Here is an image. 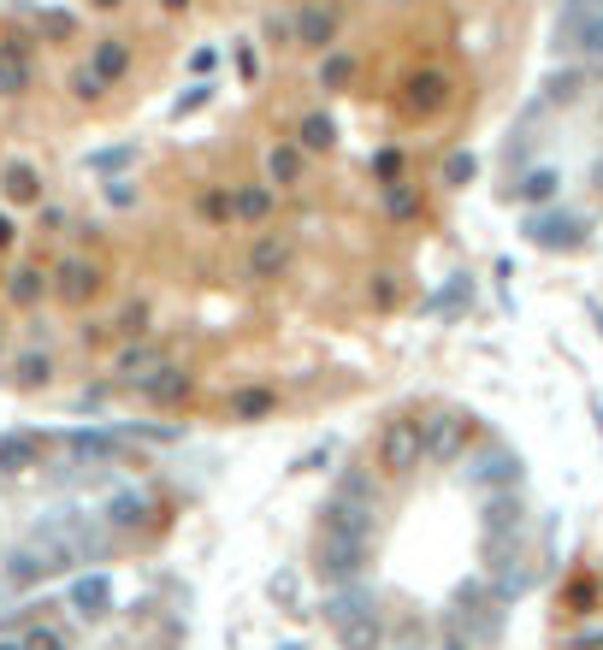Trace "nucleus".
<instances>
[{"label":"nucleus","instance_id":"obj_10","mask_svg":"<svg viewBox=\"0 0 603 650\" xmlns=\"http://www.w3.org/2000/svg\"><path fill=\"white\" fill-rule=\"evenodd\" d=\"M296 42H308V48H332V36H337V12L332 6H308L302 18H296V30H290Z\"/></svg>","mask_w":603,"mask_h":650},{"label":"nucleus","instance_id":"obj_5","mask_svg":"<svg viewBox=\"0 0 603 650\" xmlns=\"http://www.w3.org/2000/svg\"><path fill=\"white\" fill-rule=\"evenodd\" d=\"M444 101H450V77H444V71H414V77H408V89H402V107H408V113H420V119L444 113Z\"/></svg>","mask_w":603,"mask_h":650},{"label":"nucleus","instance_id":"obj_8","mask_svg":"<svg viewBox=\"0 0 603 650\" xmlns=\"http://www.w3.org/2000/svg\"><path fill=\"white\" fill-rule=\"evenodd\" d=\"M527 237H533L538 249H580V219H568V213H544L527 225Z\"/></svg>","mask_w":603,"mask_h":650},{"label":"nucleus","instance_id":"obj_32","mask_svg":"<svg viewBox=\"0 0 603 650\" xmlns=\"http://www.w3.org/2000/svg\"><path fill=\"white\" fill-rule=\"evenodd\" d=\"M71 95H83V101H95V95H107V83H101L95 71H77V77H71Z\"/></svg>","mask_w":603,"mask_h":650},{"label":"nucleus","instance_id":"obj_1","mask_svg":"<svg viewBox=\"0 0 603 650\" xmlns=\"http://www.w3.org/2000/svg\"><path fill=\"white\" fill-rule=\"evenodd\" d=\"M320 615H326V627L343 639V650H379V645H385L379 609H373V597H367V591H355V585L332 591V597L320 603Z\"/></svg>","mask_w":603,"mask_h":650},{"label":"nucleus","instance_id":"obj_44","mask_svg":"<svg viewBox=\"0 0 603 650\" xmlns=\"http://www.w3.org/2000/svg\"><path fill=\"white\" fill-rule=\"evenodd\" d=\"M95 6H101V12H113V6H119V0H95Z\"/></svg>","mask_w":603,"mask_h":650},{"label":"nucleus","instance_id":"obj_20","mask_svg":"<svg viewBox=\"0 0 603 650\" xmlns=\"http://www.w3.org/2000/svg\"><path fill=\"white\" fill-rule=\"evenodd\" d=\"M66 450L77 455V461H113V455H119V438H107V432H71Z\"/></svg>","mask_w":603,"mask_h":650},{"label":"nucleus","instance_id":"obj_34","mask_svg":"<svg viewBox=\"0 0 603 650\" xmlns=\"http://www.w3.org/2000/svg\"><path fill=\"white\" fill-rule=\"evenodd\" d=\"M207 95H213V83H196L190 95H178V107H172V113H178V119H184V113H196V107H207Z\"/></svg>","mask_w":603,"mask_h":650},{"label":"nucleus","instance_id":"obj_33","mask_svg":"<svg viewBox=\"0 0 603 650\" xmlns=\"http://www.w3.org/2000/svg\"><path fill=\"white\" fill-rule=\"evenodd\" d=\"M385 207H391L397 219H408V213H414V195L402 190V184H385Z\"/></svg>","mask_w":603,"mask_h":650},{"label":"nucleus","instance_id":"obj_15","mask_svg":"<svg viewBox=\"0 0 603 650\" xmlns=\"http://www.w3.org/2000/svg\"><path fill=\"white\" fill-rule=\"evenodd\" d=\"M290 184H302V148H272L267 154V190H290Z\"/></svg>","mask_w":603,"mask_h":650},{"label":"nucleus","instance_id":"obj_2","mask_svg":"<svg viewBox=\"0 0 603 650\" xmlns=\"http://www.w3.org/2000/svg\"><path fill=\"white\" fill-rule=\"evenodd\" d=\"M426 461V438H420V420H391L385 432H379V467L385 473H414Z\"/></svg>","mask_w":603,"mask_h":650},{"label":"nucleus","instance_id":"obj_21","mask_svg":"<svg viewBox=\"0 0 603 650\" xmlns=\"http://www.w3.org/2000/svg\"><path fill=\"white\" fill-rule=\"evenodd\" d=\"M6 296H12L18 308H36V302L48 296V278H42L36 266H24V272H12V278H6Z\"/></svg>","mask_w":603,"mask_h":650},{"label":"nucleus","instance_id":"obj_25","mask_svg":"<svg viewBox=\"0 0 603 650\" xmlns=\"http://www.w3.org/2000/svg\"><path fill=\"white\" fill-rule=\"evenodd\" d=\"M574 42H580L586 54H603V12H586V18L574 24Z\"/></svg>","mask_w":603,"mask_h":650},{"label":"nucleus","instance_id":"obj_26","mask_svg":"<svg viewBox=\"0 0 603 650\" xmlns=\"http://www.w3.org/2000/svg\"><path fill=\"white\" fill-rule=\"evenodd\" d=\"M556 184H562V178H556L550 166H538V172H527V184H521V195H527V201H550V195H556Z\"/></svg>","mask_w":603,"mask_h":650},{"label":"nucleus","instance_id":"obj_41","mask_svg":"<svg viewBox=\"0 0 603 650\" xmlns=\"http://www.w3.org/2000/svg\"><path fill=\"white\" fill-rule=\"evenodd\" d=\"M574 645H580V650H603V627H592V633H580Z\"/></svg>","mask_w":603,"mask_h":650},{"label":"nucleus","instance_id":"obj_28","mask_svg":"<svg viewBox=\"0 0 603 650\" xmlns=\"http://www.w3.org/2000/svg\"><path fill=\"white\" fill-rule=\"evenodd\" d=\"M131 160H136V148H107V154H89V172H119Z\"/></svg>","mask_w":603,"mask_h":650},{"label":"nucleus","instance_id":"obj_36","mask_svg":"<svg viewBox=\"0 0 603 650\" xmlns=\"http://www.w3.org/2000/svg\"><path fill=\"white\" fill-rule=\"evenodd\" d=\"M201 219H231V195H201Z\"/></svg>","mask_w":603,"mask_h":650},{"label":"nucleus","instance_id":"obj_16","mask_svg":"<svg viewBox=\"0 0 603 650\" xmlns=\"http://www.w3.org/2000/svg\"><path fill=\"white\" fill-rule=\"evenodd\" d=\"M0 190H6V201H42V178H36V166L12 160V166L0 172Z\"/></svg>","mask_w":603,"mask_h":650},{"label":"nucleus","instance_id":"obj_39","mask_svg":"<svg viewBox=\"0 0 603 650\" xmlns=\"http://www.w3.org/2000/svg\"><path fill=\"white\" fill-rule=\"evenodd\" d=\"M373 302H379V308H391V302H397V284H391V278H379V290H373Z\"/></svg>","mask_w":603,"mask_h":650},{"label":"nucleus","instance_id":"obj_4","mask_svg":"<svg viewBox=\"0 0 603 650\" xmlns=\"http://www.w3.org/2000/svg\"><path fill=\"white\" fill-rule=\"evenodd\" d=\"M420 438H426V461H456L473 438V420L468 414H432V420H420Z\"/></svg>","mask_w":603,"mask_h":650},{"label":"nucleus","instance_id":"obj_29","mask_svg":"<svg viewBox=\"0 0 603 650\" xmlns=\"http://www.w3.org/2000/svg\"><path fill=\"white\" fill-rule=\"evenodd\" d=\"M48 373H54V361H48V355H24V361H18V379H24V385H42Z\"/></svg>","mask_w":603,"mask_h":650},{"label":"nucleus","instance_id":"obj_14","mask_svg":"<svg viewBox=\"0 0 603 650\" xmlns=\"http://www.w3.org/2000/svg\"><path fill=\"white\" fill-rule=\"evenodd\" d=\"M30 89V54L18 42H0V95H24Z\"/></svg>","mask_w":603,"mask_h":650},{"label":"nucleus","instance_id":"obj_13","mask_svg":"<svg viewBox=\"0 0 603 650\" xmlns=\"http://www.w3.org/2000/svg\"><path fill=\"white\" fill-rule=\"evenodd\" d=\"M36 455H42V444L30 432H0V473H30Z\"/></svg>","mask_w":603,"mask_h":650},{"label":"nucleus","instance_id":"obj_46","mask_svg":"<svg viewBox=\"0 0 603 650\" xmlns=\"http://www.w3.org/2000/svg\"><path fill=\"white\" fill-rule=\"evenodd\" d=\"M0 650H24V645H12V639H0Z\"/></svg>","mask_w":603,"mask_h":650},{"label":"nucleus","instance_id":"obj_43","mask_svg":"<svg viewBox=\"0 0 603 650\" xmlns=\"http://www.w3.org/2000/svg\"><path fill=\"white\" fill-rule=\"evenodd\" d=\"M160 6H166V12H184V6H190V0H160Z\"/></svg>","mask_w":603,"mask_h":650},{"label":"nucleus","instance_id":"obj_11","mask_svg":"<svg viewBox=\"0 0 603 650\" xmlns=\"http://www.w3.org/2000/svg\"><path fill=\"white\" fill-rule=\"evenodd\" d=\"M89 71H95L101 83H119V77L131 71V48H125L119 36H107V42H95V54H89Z\"/></svg>","mask_w":603,"mask_h":650},{"label":"nucleus","instance_id":"obj_31","mask_svg":"<svg viewBox=\"0 0 603 650\" xmlns=\"http://www.w3.org/2000/svg\"><path fill=\"white\" fill-rule=\"evenodd\" d=\"M473 178V154H450L444 160V184H468Z\"/></svg>","mask_w":603,"mask_h":650},{"label":"nucleus","instance_id":"obj_35","mask_svg":"<svg viewBox=\"0 0 603 650\" xmlns=\"http://www.w3.org/2000/svg\"><path fill=\"white\" fill-rule=\"evenodd\" d=\"M373 172H379L385 184H397V178H402V154H397V148H385V154L373 160Z\"/></svg>","mask_w":603,"mask_h":650},{"label":"nucleus","instance_id":"obj_9","mask_svg":"<svg viewBox=\"0 0 603 650\" xmlns=\"http://www.w3.org/2000/svg\"><path fill=\"white\" fill-rule=\"evenodd\" d=\"M136 390H142L148 402H178V396L190 390V373H184V367H172V361H160V367H154V373H148Z\"/></svg>","mask_w":603,"mask_h":650},{"label":"nucleus","instance_id":"obj_7","mask_svg":"<svg viewBox=\"0 0 603 650\" xmlns=\"http://www.w3.org/2000/svg\"><path fill=\"white\" fill-rule=\"evenodd\" d=\"M71 609L83 621H107L113 615V580L107 574H83V580L71 585Z\"/></svg>","mask_w":603,"mask_h":650},{"label":"nucleus","instance_id":"obj_47","mask_svg":"<svg viewBox=\"0 0 603 650\" xmlns=\"http://www.w3.org/2000/svg\"><path fill=\"white\" fill-rule=\"evenodd\" d=\"M574 6H598V0H574Z\"/></svg>","mask_w":603,"mask_h":650},{"label":"nucleus","instance_id":"obj_24","mask_svg":"<svg viewBox=\"0 0 603 650\" xmlns=\"http://www.w3.org/2000/svg\"><path fill=\"white\" fill-rule=\"evenodd\" d=\"M142 509H148V503H142V491H119V497L107 503V520H113V526H136V520H142Z\"/></svg>","mask_w":603,"mask_h":650},{"label":"nucleus","instance_id":"obj_30","mask_svg":"<svg viewBox=\"0 0 603 650\" xmlns=\"http://www.w3.org/2000/svg\"><path fill=\"white\" fill-rule=\"evenodd\" d=\"M42 30H48L54 42H66L71 30H77V18H71V12H42Z\"/></svg>","mask_w":603,"mask_h":650},{"label":"nucleus","instance_id":"obj_23","mask_svg":"<svg viewBox=\"0 0 603 650\" xmlns=\"http://www.w3.org/2000/svg\"><path fill=\"white\" fill-rule=\"evenodd\" d=\"M349 77H355V60L349 54H326L320 60V89H349Z\"/></svg>","mask_w":603,"mask_h":650},{"label":"nucleus","instance_id":"obj_45","mask_svg":"<svg viewBox=\"0 0 603 650\" xmlns=\"http://www.w3.org/2000/svg\"><path fill=\"white\" fill-rule=\"evenodd\" d=\"M444 650H462V639H444Z\"/></svg>","mask_w":603,"mask_h":650},{"label":"nucleus","instance_id":"obj_40","mask_svg":"<svg viewBox=\"0 0 603 650\" xmlns=\"http://www.w3.org/2000/svg\"><path fill=\"white\" fill-rule=\"evenodd\" d=\"M24 650H66V645H60L54 633H36V639H30V645H24Z\"/></svg>","mask_w":603,"mask_h":650},{"label":"nucleus","instance_id":"obj_37","mask_svg":"<svg viewBox=\"0 0 603 650\" xmlns=\"http://www.w3.org/2000/svg\"><path fill=\"white\" fill-rule=\"evenodd\" d=\"M107 201H113V207H131V201H136V190L125 184V178H113V184H107Z\"/></svg>","mask_w":603,"mask_h":650},{"label":"nucleus","instance_id":"obj_12","mask_svg":"<svg viewBox=\"0 0 603 650\" xmlns=\"http://www.w3.org/2000/svg\"><path fill=\"white\" fill-rule=\"evenodd\" d=\"M160 361H166V349H160V343H131V349L119 355V367H113V373H119L125 385H142V379H148Z\"/></svg>","mask_w":603,"mask_h":650},{"label":"nucleus","instance_id":"obj_42","mask_svg":"<svg viewBox=\"0 0 603 650\" xmlns=\"http://www.w3.org/2000/svg\"><path fill=\"white\" fill-rule=\"evenodd\" d=\"M0 249H12V219L0 213Z\"/></svg>","mask_w":603,"mask_h":650},{"label":"nucleus","instance_id":"obj_22","mask_svg":"<svg viewBox=\"0 0 603 650\" xmlns=\"http://www.w3.org/2000/svg\"><path fill=\"white\" fill-rule=\"evenodd\" d=\"M296 136H302L296 148H308V154H326V148H332V142H337V125H332V119H326V113H308Z\"/></svg>","mask_w":603,"mask_h":650},{"label":"nucleus","instance_id":"obj_18","mask_svg":"<svg viewBox=\"0 0 603 650\" xmlns=\"http://www.w3.org/2000/svg\"><path fill=\"white\" fill-rule=\"evenodd\" d=\"M473 479H479V485H515V479H521V461L509 450H485V461L473 467Z\"/></svg>","mask_w":603,"mask_h":650},{"label":"nucleus","instance_id":"obj_17","mask_svg":"<svg viewBox=\"0 0 603 650\" xmlns=\"http://www.w3.org/2000/svg\"><path fill=\"white\" fill-rule=\"evenodd\" d=\"M284 266H290V243H284V237H261L255 255H249V272H255V278H278Z\"/></svg>","mask_w":603,"mask_h":650},{"label":"nucleus","instance_id":"obj_6","mask_svg":"<svg viewBox=\"0 0 603 650\" xmlns=\"http://www.w3.org/2000/svg\"><path fill=\"white\" fill-rule=\"evenodd\" d=\"M60 302H71V308H83L95 290H101V266H89V260H66L60 272H54V284H48Z\"/></svg>","mask_w":603,"mask_h":650},{"label":"nucleus","instance_id":"obj_38","mask_svg":"<svg viewBox=\"0 0 603 650\" xmlns=\"http://www.w3.org/2000/svg\"><path fill=\"white\" fill-rule=\"evenodd\" d=\"M119 325H125V331H148V308H142V302H136V308H125V314H119Z\"/></svg>","mask_w":603,"mask_h":650},{"label":"nucleus","instance_id":"obj_27","mask_svg":"<svg viewBox=\"0 0 603 650\" xmlns=\"http://www.w3.org/2000/svg\"><path fill=\"white\" fill-rule=\"evenodd\" d=\"M267 408H272V396H267V390H243V396L231 402V414H237V420H261Z\"/></svg>","mask_w":603,"mask_h":650},{"label":"nucleus","instance_id":"obj_3","mask_svg":"<svg viewBox=\"0 0 603 650\" xmlns=\"http://www.w3.org/2000/svg\"><path fill=\"white\" fill-rule=\"evenodd\" d=\"M367 568V538H343V532H320V580L355 585Z\"/></svg>","mask_w":603,"mask_h":650},{"label":"nucleus","instance_id":"obj_19","mask_svg":"<svg viewBox=\"0 0 603 650\" xmlns=\"http://www.w3.org/2000/svg\"><path fill=\"white\" fill-rule=\"evenodd\" d=\"M267 213H272V190H267V184H249V190L231 195V219H249V225H261Z\"/></svg>","mask_w":603,"mask_h":650}]
</instances>
